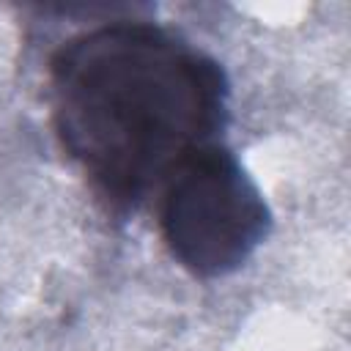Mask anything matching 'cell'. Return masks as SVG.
I'll use <instances>...</instances> for the list:
<instances>
[{
  "label": "cell",
  "mask_w": 351,
  "mask_h": 351,
  "mask_svg": "<svg viewBox=\"0 0 351 351\" xmlns=\"http://www.w3.org/2000/svg\"><path fill=\"white\" fill-rule=\"evenodd\" d=\"M52 123L90 184L137 206L200 148L219 143L230 85L222 66L154 22H107L49 60Z\"/></svg>",
  "instance_id": "1"
},
{
  "label": "cell",
  "mask_w": 351,
  "mask_h": 351,
  "mask_svg": "<svg viewBox=\"0 0 351 351\" xmlns=\"http://www.w3.org/2000/svg\"><path fill=\"white\" fill-rule=\"evenodd\" d=\"M159 192L162 241L195 277L241 269L269 236L271 211L261 186L219 143L192 154Z\"/></svg>",
  "instance_id": "2"
}]
</instances>
